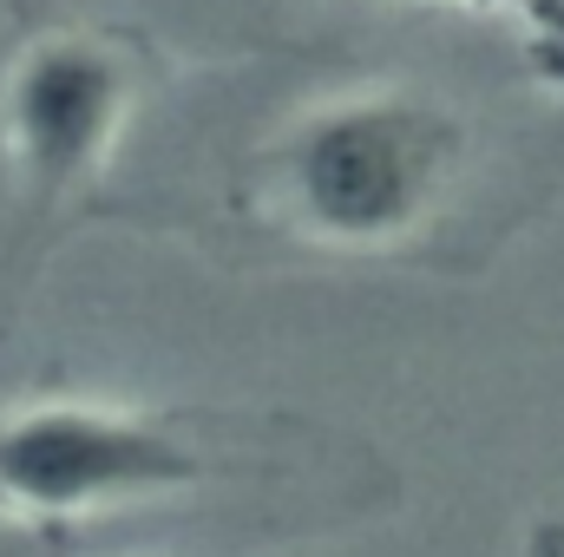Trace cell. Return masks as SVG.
<instances>
[{
	"mask_svg": "<svg viewBox=\"0 0 564 557\" xmlns=\"http://www.w3.org/2000/svg\"><path fill=\"white\" fill-rule=\"evenodd\" d=\"M466 125L421 92H355L302 112L243 184L250 217L315 250H401L446 210Z\"/></svg>",
	"mask_w": 564,
	"mask_h": 557,
	"instance_id": "obj_1",
	"label": "cell"
},
{
	"mask_svg": "<svg viewBox=\"0 0 564 557\" xmlns=\"http://www.w3.org/2000/svg\"><path fill=\"white\" fill-rule=\"evenodd\" d=\"M270 446L263 433H230V419L46 401L0 414V512L26 525H99L171 492L224 485L237 466L263 472Z\"/></svg>",
	"mask_w": 564,
	"mask_h": 557,
	"instance_id": "obj_2",
	"label": "cell"
},
{
	"mask_svg": "<svg viewBox=\"0 0 564 557\" xmlns=\"http://www.w3.org/2000/svg\"><path fill=\"white\" fill-rule=\"evenodd\" d=\"M132 99H139V59L119 40L86 26L40 33L13 59L0 132H7V164L20 177L33 223H53L106 171L132 119Z\"/></svg>",
	"mask_w": 564,
	"mask_h": 557,
	"instance_id": "obj_3",
	"label": "cell"
},
{
	"mask_svg": "<svg viewBox=\"0 0 564 557\" xmlns=\"http://www.w3.org/2000/svg\"><path fill=\"white\" fill-rule=\"evenodd\" d=\"M525 557H564V532L558 525H552V532H539V538H532V551Z\"/></svg>",
	"mask_w": 564,
	"mask_h": 557,
	"instance_id": "obj_4",
	"label": "cell"
}]
</instances>
